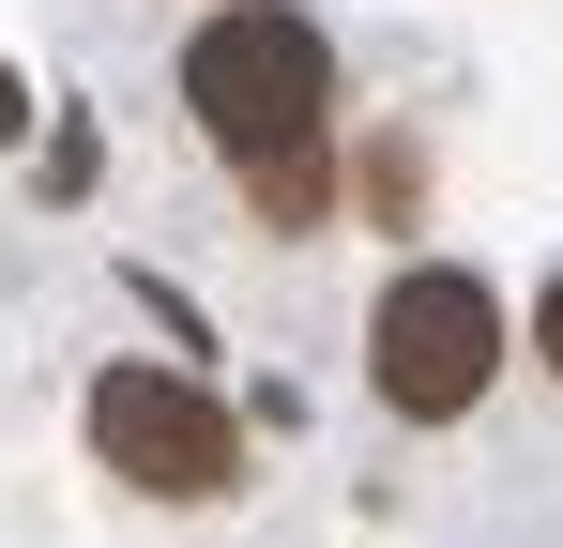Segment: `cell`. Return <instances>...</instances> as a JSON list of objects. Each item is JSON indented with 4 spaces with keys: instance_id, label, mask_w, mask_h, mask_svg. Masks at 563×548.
Returning a JSON list of instances; mask_svg holds the SVG:
<instances>
[{
    "instance_id": "277c9868",
    "label": "cell",
    "mask_w": 563,
    "mask_h": 548,
    "mask_svg": "<svg viewBox=\"0 0 563 548\" xmlns=\"http://www.w3.org/2000/svg\"><path fill=\"white\" fill-rule=\"evenodd\" d=\"M533 351H549V365H563V274H549V305H533Z\"/></svg>"
},
{
    "instance_id": "6da1fadb",
    "label": "cell",
    "mask_w": 563,
    "mask_h": 548,
    "mask_svg": "<svg viewBox=\"0 0 563 548\" xmlns=\"http://www.w3.org/2000/svg\"><path fill=\"white\" fill-rule=\"evenodd\" d=\"M184 107L198 138L244 168V198L275 213V229H320V138H335V46H320V15H289V0H213L184 31Z\"/></svg>"
},
{
    "instance_id": "5b68a950",
    "label": "cell",
    "mask_w": 563,
    "mask_h": 548,
    "mask_svg": "<svg viewBox=\"0 0 563 548\" xmlns=\"http://www.w3.org/2000/svg\"><path fill=\"white\" fill-rule=\"evenodd\" d=\"M15 107H31V91H15V77H0V138H15Z\"/></svg>"
},
{
    "instance_id": "7a4b0ae2",
    "label": "cell",
    "mask_w": 563,
    "mask_h": 548,
    "mask_svg": "<svg viewBox=\"0 0 563 548\" xmlns=\"http://www.w3.org/2000/svg\"><path fill=\"white\" fill-rule=\"evenodd\" d=\"M366 381H380V412L457 427L472 396L503 381V289L457 274V260H411L396 289H380V320H366Z\"/></svg>"
},
{
    "instance_id": "3957f363",
    "label": "cell",
    "mask_w": 563,
    "mask_h": 548,
    "mask_svg": "<svg viewBox=\"0 0 563 548\" xmlns=\"http://www.w3.org/2000/svg\"><path fill=\"white\" fill-rule=\"evenodd\" d=\"M92 457L137 503H229L244 487V427L198 396L184 365H107L92 381Z\"/></svg>"
}]
</instances>
